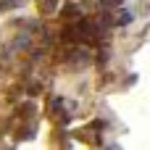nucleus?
I'll return each instance as SVG.
<instances>
[{"instance_id":"f257e3e1","label":"nucleus","mask_w":150,"mask_h":150,"mask_svg":"<svg viewBox=\"0 0 150 150\" xmlns=\"http://www.w3.org/2000/svg\"><path fill=\"white\" fill-rule=\"evenodd\" d=\"M61 16H63V18H76V16H79V8H76L74 3H69V5H63Z\"/></svg>"}]
</instances>
